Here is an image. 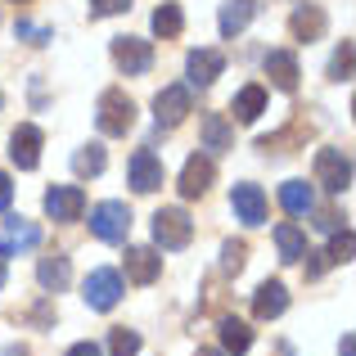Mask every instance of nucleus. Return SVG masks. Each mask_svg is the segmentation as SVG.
<instances>
[{"instance_id":"nucleus-1","label":"nucleus","mask_w":356,"mask_h":356,"mask_svg":"<svg viewBox=\"0 0 356 356\" xmlns=\"http://www.w3.org/2000/svg\"><path fill=\"white\" fill-rule=\"evenodd\" d=\"M95 122H99V131L104 136H127L131 127H136V104H131V95L127 90H104L99 95V104H95Z\"/></svg>"},{"instance_id":"nucleus-2","label":"nucleus","mask_w":356,"mask_h":356,"mask_svg":"<svg viewBox=\"0 0 356 356\" xmlns=\"http://www.w3.org/2000/svg\"><path fill=\"white\" fill-rule=\"evenodd\" d=\"M90 235L104 239V243H127V235H131V208L118 203V199L95 203V208H90Z\"/></svg>"},{"instance_id":"nucleus-3","label":"nucleus","mask_w":356,"mask_h":356,"mask_svg":"<svg viewBox=\"0 0 356 356\" xmlns=\"http://www.w3.org/2000/svg\"><path fill=\"white\" fill-rule=\"evenodd\" d=\"M190 239H194V221H190L185 208H158L154 212V243H158V248L176 252V248H185Z\"/></svg>"},{"instance_id":"nucleus-4","label":"nucleus","mask_w":356,"mask_h":356,"mask_svg":"<svg viewBox=\"0 0 356 356\" xmlns=\"http://www.w3.org/2000/svg\"><path fill=\"white\" fill-rule=\"evenodd\" d=\"M81 293H86V307H90V312H113L127 289H122V275H118V270L99 266V270H90V275H86Z\"/></svg>"},{"instance_id":"nucleus-5","label":"nucleus","mask_w":356,"mask_h":356,"mask_svg":"<svg viewBox=\"0 0 356 356\" xmlns=\"http://www.w3.org/2000/svg\"><path fill=\"white\" fill-rule=\"evenodd\" d=\"M316 185H325L330 194H343L352 185V158L343 149H321L316 154Z\"/></svg>"},{"instance_id":"nucleus-6","label":"nucleus","mask_w":356,"mask_h":356,"mask_svg":"<svg viewBox=\"0 0 356 356\" xmlns=\"http://www.w3.org/2000/svg\"><path fill=\"white\" fill-rule=\"evenodd\" d=\"M113 63L127 77H140V72L154 68V45L140 41V36H113Z\"/></svg>"},{"instance_id":"nucleus-7","label":"nucleus","mask_w":356,"mask_h":356,"mask_svg":"<svg viewBox=\"0 0 356 356\" xmlns=\"http://www.w3.org/2000/svg\"><path fill=\"white\" fill-rule=\"evenodd\" d=\"M127 176H131V190L136 194H154V190H163V181H167L158 154H149V149H136V154H131Z\"/></svg>"},{"instance_id":"nucleus-8","label":"nucleus","mask_w":356,"mask_h":356,"mask_svg":"<svg viewBox=\"0 0 356 356\" xmlns=\"http://www.w3.org/2000/svg\"><path fill=\"white\" fill-rule=\"evenodd\" d=\"M41 127H32V122H23V127L9 136V163L18 167V172H32L36 163H41Z\"/></svg>"},{"instance_id":"nucleus-9","label":"nucleus","mask_w":356,"mask_h":356,"mask_svg":"<svg viewBox=\"0 0 356 356\" xmlns=\"http://www.w3.org/2000/svg\"><path fill=\"white\" fill-rule=\"evenodd\" d=\"M212 181H217V163L208 154H194L181 172V199H203L212 190Z\"/></svg>"},{"instance_id":"nucleus-10","label":"nucleus","mask_w":356,"mask_h":356,"mask_svg":"<svg viewBox=\"0 0 356 356\" xmlns=\"http://www.w3.org/2000/svg\"><path fill=\"white\" fill-rule=\"evenodd\" d=\"M190 113V86H163L154 95V118L158 127H181Z\"/></svg>"},{"instance_id":"nucleus-11","label":"nucleus","mask_w":356,"mask_h":356,"mask_svg":"<svg viewBox=\"0 0 356 356\" xmlns=\"http://www.w3.org/2000/svg\"><path fill=\"white\" fill-rule=\"evenodd\" d=\"M266 77L275 90H284V95H293L298 90V77H302V68H298V54L293 50H266Z\"/></svg>"},{"instance_id":"nucleus-12","label":"nucleus","mask_w":356,"mask_h":356,"mask_svg":"<svg viewBox=\"0 0 356 356\" xmlns=\"http://www.w3.org/2000/svg\"><path fill=\"white\" fill-rule=\"evenodd\" d=\"M41 243V226L27 217H9L5 230H0V257H14V252H27Z\"/></svg>"},{"instance_id":"nucleus-13","label":"nucleus","mask_w":356,"mask_h":356,"mask_svg":"<svg viewBox=\"0 0 356 356\" xmlns=\"http://www.w3.org/2000/svg\"><path fill=\"white\" fill-rule=\"evenodd\" d=\"M45 212H50L54 221H77L81 212H86L81 185H54V190H45Z\"/></svg>"},{"instance_id":"nucleus-14","label":"nucleus","mask_w":356,"mask_h":356,"mask_svg":"<svg viewBox=\"0 0 356 356\" xmlns=\"http://www.w3.org/2000/svg\"><path fill=\"white\" fill-rule=\"evenodd\" d=\"M230 208H235V217L243 221V226H261L266 221V194L257 190V185H235L230 190Z\"/></svg>"},{"instance_id":"nucleus-15","label":"nucleus","mask_w":356,"mask_h":356,"mask_svg":"<svg viewBox=\"0 0 356 356\" xmlns=\"http://www.w3.org/2000/svg\"><path fill=\"white\" fill-rule=\"evenodd\" d=\"M185 72H190V86H212V81L226 72V54L221 50H190Z\"/></svg>"},{"instance_id":"nucleus-16","label":"nucleus","mask_w":356,"mask_h":356,"mask_svg":"<svg viewBox=\"0 0 356 356\" xmlns=\"http://www.w3.org/2000/svg\"><path fill=\"white\" fill-rule=\"evenodd\" d=\"M289 307V289L280 284V280H266V284L252 293V316L257 321H275V316H284Z\"/></svg>"},{"instance_id":"nucleus-17","label":"nucleus","mask_w":356,"mask_h":356,"mask_svg":"<svg viewBox=\"0 0 356 356\" xmlns=\"http://www.w3.org/2000/svg\"><path fill=\"white\" fill-rule=\"evenodd\" d=\"M163 275V257L154 248H127V280L131 284H154Z\"/></svg>"},{"instance_id":"nucleus-18","label":"nucleus","mask_w":356,"mask_h":356,"mask_svg":"<svg viewBox=\"0 0 356 356\" xmlns=\"http://www.w3.org/2000/svg\"><path fill=\"white\" fill-rule=\"evenodd\" d=\"M203 149L208 154H226V149H235V127H230L221 113H203Z\"/></svg>"},{"instance_id":"nucleus-19","label":"nucleus","mask_w":356,"mask_h":356,"mask_svg":"<svg viewBox=\"0 0 356 356\" xmlns=\"http://www.w3.org/2000/svg\"><path fill=\"white\" fill-rule=\"evenodd\" d=\"M36 280H41L45 293H63V289L72 284V266H68V257H41V261H36Z\"/></svg>"},{"instance_id":"nucleus-20","label":"nucleus","mask_w":356,"mask_h":356,"mask_svg":"<svg viewBox=\"0 0 356 356\" xmlns=\"http://www.w3.org/2000/svg\"><path fill=\"white\" fill-rule=\"evenodd\" d=\"M280 203H284V212H293V217H307V212H316V190L307 181H284L280 185Z\"/></svg>"},{"instance_id":"nucleus-21","label":"nucleus","mask_w":356,"mask_h":356,"mask_svg":"<svg viewBox=\"0 0 356 356\" xmlns=\"http://www.w3.org/2000/svg\"><path fill=\"white\" fill-rule=\"evenodd\" d=\"M248 348H252V330L239 321V316H226V321H221V352H226V356H243Z\"/></svg>"},{"instance_id":"nucleus-22","label":"nucleus","mask_w":356,"mask_h":356,"mask_svg":"<svg viewBox=\"0 0 356 356\" xmlns=\"http://www.w3.org/2000/svg\"><path fill=\"white\" fill-rule=\"evenodd\" d=\"M289 27H293V36H298V41H321V36H325V9L302 5L293 18H289Z\"/></svg>"},{"instance_id":"nucleus-23","label":"nucleus","mask_w":356,"mask_h":356,"mask_svg":"<svg viewBox=\"0 0 356 356\" xmlns=\"http://www.w3.org/2000/svg\"><path fill=\"white\" fill-rule=\"evenodd\" d=\"M252 14H257V0H230L226 9H221V36H239L243 27L252 23Z\"/></svg>"},{"instance_id":"nucleus-24","label":"nucleus","mask_w":356,"mask_h":356,"mask_svg":"<svg viewBox=\"0 0 356 356\" xmlns=\"http://www.w3.org/2000/svg\"><path fill=\"white\" fill-rule=\"evenodd\" d=\"M230 108H235L239 122H257L261 113H266V90H261V86H243Z\"/></svg>"},{"instance_id":"nucleus-25","label":"nucleus","mask_w":356,"mask_h":356,"mask_svg":"<svg viewBox=\"0 0 356 356\" xmlns=\"http://www.w3.org/2000/svg\"><path fill=\"white\" fill-rule=\"evenodd\" d=\"M275 248H280V257L284 261H302V252H307V235L298 226H275Z\"/></svg>"},{"instance_id":"nucleus-26","label":"nucleus","mask_w":356,"mask_h":356,"mask_svg":"<svg viewBox=\"0 0 356 356\" xmlns=\"http://www.w3.org/2000/svg\"><path fill=\"white\" fill-rule=\"evenodd\" d=\"M104 167H108L104 145H86V149H77V154H72V172H77V176H99Z\"/></svg>"},{"instance_id":"nucleus-27","label":"nucleus","mask_w":356,"mask_h":356,"mask_svg":"<svg viewBox=\"0 0 356 356\" xmlns=\"http://www.w3.org/2000/svg\"><path fill=\"white\" fill-rule=\"evenodd\" d=\"M154 32L163 36V41L181 36V32H185V14H181V5H158V9H154Z\"/></svg>"},{"instance_id":"nucleus-28","label":"nucleus","mask_w":356,"mask_h":356,"mask_svg":"<svg viewBox=\"0 0 356 356\" xmlns=\"http://www.w3.org/2000/svg\"><path fill=\"white\" fill-rule=\"evenodd\" d=\"M352 248H356L352 230H348V226L334 230V243H330V252H325V261H334V266H348V261H352Z\"/></svg>"},{"instance_id":"nucleus-29","label":"nucleus","mask_w":356,"mask_h":356,"mask_svg":"<svg viewBox=\"0 0 356 356\" xmlns=\"http://www.w3.org/2000/svg\"><path fill=\"white\" fill-rule=\"evenodd\" d=\"M352 77V41H343L330 59V81H348Z\"/></svg>"},{"instance_id":"nucleus-30","label":"nucleus","mask_w":356,"mask_h":356,"mask_svg":"<svg viewBox=\"0 0 356 356\" xmlns=\"http://www.w3.org/2000/svg\"><path fill=\"white\" fill-rule=\"evenodd\" d=\"M108 352H113V356H136V352H140V334H136V330H113Z\"/></svg>"},{"instance_id":"nucleus-31","label":"nucleus","mask_w":356,"mask_h":356,"mask_svg":"<svg viewBox=\"0 0 356 356\" xmlns=\"http://www.w3.org/2000/svg\"><path fill=\"white\" fill-rule=\"evenodd\" d=\"M243 257H248V248H243L239 239H230L226 248H221V270H226V275H239V270H243Z\"/></svg>"},{"instance_id":"nucleus-32","label":"nucleus","mask_w":356,"mask_h":356,"mask_svg":"<svg viewBox=\"0 0 356 356\" xmlns=\"http://www.w3.org/2000/svg\"><path fill=\"white\" fill-rule=\"evenodd\" d=\"M131 0H90V18H113V14H127Z\"/></svg>"},{"instance_id":"nucleus-33","label":"nucleus","mask_w":356,"mask_h":356,"mask_svg":"<svg viewBox=\"0 0 356 356\" xmlns=\"http://www.w3.org/2000/svg\"><path fill=\"white\" fill-rule=\"evenodd\" d=\"M307 280H316V275H325V266H330V261H325V252H307Z\"/></svg>"},{"instance_id":"nucleus-34","label":"nucleus","mask_w":356,"mask_h":356,"mask_svg":"<svg viewBox=\"0 0 356 356\" xmlns=\"http://www.w3.org/2000/svg\"><path fill=\"white\" fill-rule=\"evenodd\" d=\"M316 226L334 235V230H343V217H339V212H321V221H316Z\"/></svg>"},{"instance_id":"nucleus-35","label":"nucleus","mask_w":356,"mask_h":356,"mask_svg":"<svg viewBox=\"0 0 356 356\" xmlns=\"http://www.w3.org/2000/svg\"><path fill=\"white\" fill-rule=\"evenodd\" d=\"M9 199H14V181H9V176L0 172V212L9 208Z\"/></svg>"},{"instance_id":"nucleus-36","label":"nucleus","mask_w":356,"mask_h":356,"mask_svg":"<svg viewBox=\"0 0 356 356\" xmlns=\"http://www.w3.org/2000/svg\"><path fill=\"white\" fill-rule=\"evenodd\" d=\"M68 356H104V352H99V343H77V348H68Z\"/></svg>"},{"instance_id":"nucleus-37","label":"nucleus","mask_w":356,"mask_h":356,"mask_svg":"<svg viewBox=\"0 0 356 356\" xmlns=\"http://www.w3.org/2000/svg\"><path fill=\"white\" fill-rule=\"evenodd\" d=\"M339 348H343V356H356V343H352V334H343V343H339Z\"/></svg>"},{"instance_id":"nucleus-38","label":"nucleus","mask_w":356,"mask_h":356,"mask_svg":"<svg viewBox=\"0 0 356 356\" xmlns=\"http://www.w3.org/2000/svg\"><path fill=\"white\" fill-rule=\"evenodd\" d=\"M5 356H32V352H27L23 343H9V348H5Z\"/></svg>"},{"instance_id":"nucleus-39","label":"nucleus","mask_w":356,"mask_h":356,"mask_svg":"<svg viewBox=\"0 0 356 356\" xmlns=\"http://www.w3.org/2000/svg\"><path fill=\"white\" fill-rule=\"evenodd\" d=\"M194 356H226V352H217V348H199Z\"/></svg>"},{"instance_id":"nucleus-40","label":"nucleus","mask_w":356,"mask_h":356,"mask_svg":"<svg viewBox=\"0 0 356 356\" xmlns=\"http://www.w3.org/2000/svg\"><path fill=\"white\" fill-rule=\"evenodd\" d=\"M0 289H5V257H0Z\"/></svg>"},{"instance_id":"nucleus-41","label":"nucleus","mask_w":356,"mask_h":356,"mask_svg":"<svg viewBox=\"0 0 356 356\" xmlns=\"http://www.w3.org/2000/svg\"><path fill=\"white\" fill-rule=\"evenodd\" d=\"M18 5H27V0H18Z\"/></svg>"}]
</instances>
